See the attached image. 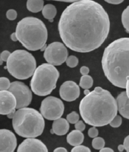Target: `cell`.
<instances>
[{
    "label": "cell",
    "instance_id": "1",
    "mask_svg": "<svg viewBox=\"0 0 129 152\" xmlns=\"http://www.w3.org/2000/svg\"><path fill=\"white\" fill-rule=\"evenodd\" d=\"M110 29L108 14L93 0H80L69 5L61 14L58 31L67 47L77 52L98 48Z\"/></svg>",
    "mask_w": 129,
    "mask_h": 152
},
{
    "label": "cell",
    "instance_id": "2",
    "mask_svg": "<svg viewBox=\"0 0 129 152\" xmlns=\"http://www.w3.org/2000/svg\"><path fill=\"white\" fill-rule=\"evenodd\" d=\"M79 110L86 124L95 127L109 124L117 115V100L109 91L96 87L82 99Z\"/></svg>",
    "mask_w": 129,
    "mask_h": 152
},
{
    "label": "cell",
    "instance_id": "3",
    "mask_svg": "<svg viewBox=\"0 0 129 152\" xmlns=\"http://www.w3.org/2000/svg\"><path fill=\"white\" fill-rule=\"evenodd\" d=\"M101 65L105 77L113 86L126 89L129 77V38H121L108 45Z\"/></svg>",
    "mask_w": 129,
    "mask_h": 152
},
{
    "label": "cell",
    "instance_id": "4",
    "mask_svg": "<svg viewBox=\"0 0 129 152\" xmlns=\"http://www.w3.org/2000/svg\"><path fill=\"white\" fill-rule=\"evenodd\" d=\"M15 33L19 41L30 51L42 50L48 40L44 23L36 17H25L18 23Z\"/></svg>",
    "mask_w": 129,
    "mask_h": 152
},
{
    "label": "cell",
    "instance_id": "5",
    "mask_svg": "<svg viewBox=\"0 0 129 152\" xmlns=\"http://www.w3.org/2000/svg\"><path fill=\"white\" fill-rule=\"evenodd\" d=\"M12 120L14 132L22 138H36L43 133L45 128L43 116L32 108L18 109Z\"/></svg>",
    "mask_w": 129,
    "mask_h": 152
},
{
    "label": "cell",
    "instance_id": "6",
    "mask_svg": "<svg viewBox=\"0 0 129 152\" xmlns=\"http://www.w3.org/2000/svg\"><path fill=\"white\" fill-rule=\"evenodd\" d=\"M59 72L55 66L43 64L35 70L30 81V87L35 95L46 96L56 87Z\"/></svg>",
    "mask_w": 129,
    "mask_h": 152
},
{
    "label": "cell",
    "instance_id": "7",
    "mask_svg": "<svg viewBox=\"0 0 129 152\" xmlns=\"http://www.w3.org/2000/svg\"><path fill=\"white\" fill-rule=\"evenodd\" d=\"M9 74L18 80H26L33 75L36 69L34 57L24 50H17L11 54L7 62Z\"/></svg>",
    "mask_w": 129,
    "mask_h": 152
},
{
    "label": "cell",
    "instance_id": "8",
    "mask_svg": "<svg viewBox=\"0 0 129 152\" xmlns=\"http://www.w3.org/2000/svg\"><path fill=\"white\" fill-rule=\"evenodd\" d=\"M64 110V104L61 99L53 96L46 97L41 103L40 113L49 121H55L61 118Z\"/></svg>",
    "mask_w": 129,
    "mask_h": 152
},
{
    "label": "cell",
    "instance_id": "9",
    "mask_svg": "<svg viewBox=\"0 0 129 152\" xmlns=\"http://www.w3.org/2000/svg\"><path fill=\"white\" fill-rule=\"evenodd\" d=\"M46 62L54 66H60L68 58V51L63 43L54 42L47 46L43 54Z\"/></svg>",
    "mask_w": 129,
    "mask_h": 152
},
{
    "label": "cell",
    "instance_id": "10",
    "mask_svg": "<svg viewBox=\"0 0 129 152\" xmlns=\"http://www.w3.org/2000/svg\"><path fill=\"white\" fill-rule=\"evenodd\" d=\"M9 91L17 99V109L27 107L30 104L32 94L29 87L20 81H14L11 83Z\"/></svg>",
    "mask_w": 129,
    "mask_h": 152
},
{
    "label": "cell",
    "instance_id": "11",
    "mask_svg": "<svg viewBox=\"0 0 129 152\" xmlns=\"http://www.w3.org/2000/svg\"><path fill=\"white\" fill-rule=\"evenodd\" d=\"M80 88L72 81H67L61 85L59 89V95L63 100L71 102L77 99L80 96Z\"/></svg>",
    "mask_w": 129,
    "mask_h": 152
},
{
    "label": "cell",
    "instance_id": "12",
    "mask_svg": "<svg viewBox=\"0 0 129 152\" xmlns=\"http://www.w3.org/2000/svg\"><path fill=\"white\" fill-rule=\"evenodd\" d=\"M0 142V152H14L17 148L16 136L9 130L1 129Z\"/></svg>",
    "mask_w": 129,
    "mask_h": 152
},
{
    "label": "cell",
    "instance_id": "13",
    "mask_svg": "<svg viewBox=\"0 0 129 152\" xmlns=\"http://www.w3.org/2000/svg\"><path fill=\"white\" fill-rule=\"evenodd\" d=\"M1 108L0 114L2 115H7L17 108V99L14 95L9 91H1Z\"/></svg>",
    "mask_w": 129,
    "mask_h": 152
},
{
    "label": "cell",
    "instance_id": "14",
    "mask_svg": "<svg viewBox=\"0 0 129 152\" xmlns=\"http://www.w3.org/2000/svg\"><path fill=\"white\" fill-rule=\"evenodd\" d=\"M17 152H48L46 145L36 138H26L18 148Z\"/></svg>",
    "mask_w": 129,
    "mask_h": 152
},
{
    "label": "cell",
    "instance_id": "15",
    "mask_svg": "<svg viewBox=\"0 0 129 152\" xmlns=\"http://www.w3.org/2000/svg\"><path fill=\"white\" fill-rule=\"evenodd\" d=\"M118 111L123 117L129 120V98L127 92L122 91L116 99Z\"/></svg>",
    "mask_w": 129,
    "mask_h": 152
},
{
    "label": "cell",
    "instance_id": "16",
    "mask_svg": "<svg viewBox=\"0 0 129 152\" xmlns=\"http://www.w3.org/2000/svg\"><path fill=\"white\" fill-rule=\"evenodd\" d=\"M69 130V122L67 119L63 118L54 121L52 124V131L57 136H63Z\"/></svg>",
    "mask_w": 129,
    "mask_h": 152
},
{
    "label": "cell",
    "instance_id": "17",
    "mask_svg": "<svg viewBox=\"0 0 129 152\" xmlns=\"http://www.w3.org/2000/svg\"><path fill=\"white\" fill-rule=\"evenodd\" d=\"M84 136L81 131L75 130L71 131L67 136L68 144L72 146H77L83 144Z\"/></svg>",
    "mask_w": 129,
    "mask_h": 152
},
{
    "label": "cell",
    "instance_id": "18",
    "mask_svg": "<svg viewBox=\"0 0 129 152\" xmlns=\"http://www.w3.org/2000/svg\"><path fill=\"white\" fill-rule=\"evenodd\" d=\"M43 0H27L26 7L32 13H38L43 8Z\"/></svg>",
    "mask_w": 129,
    "mask_h": 152
},
{
    "label": "cell",
    "instance_id": "19",
    "mask_svg": "<svg viewBox=\"0 0 129 152\" xmlns=\"http://www.w3.org/2000/svg\"><path fill=\"white\" fill-rule=\"evenodd\" d=\"M42 13L45 19H48L50 22H52L53 19L56 16L57 9L54 5L47 4L43 7Z\"/></svg>",
    "mask_w": 129,
    "mask_h": 152
},
{
    "label": "cell",
    "instance_id": "20",
    "mask_svg": "<svg viewBox=\"0 0 129 152\" xmlns=\"http://www.w3.org/2000/svg\"><path fill=\"white\" fill-rule=\"evenodd\" d=\"M93 80L90 75H83L80 78L79 86L84 89H89L92 87Z\"/></svg>",
    "mask_w": 129,
    "mask_h": 152
},
{
    "label": "cell",
    "instance_id": "21",
    "mask_svg": "<svg viewBox=\"0 0 129 152\" xmlns=\"http://www.w3.org/2000/svg\"><path fill=\"white\" fill-rule=\"evenodd\" d=\"M122 23L126 31L129 33V5L123 11L121 17Z\"/></svg>",
    "mask_w": 129,
    "mask_h": 152
},
{
    "label": "cell",
    "instance_id": "22",
    "mask_svg": "<svg viewBox=\"0 0 129 152\" xmlns=\"http://www.w3.org/2000/svg\"><path fill=\"white\" fill-rule=\"evenodd\" d=\"M105 144V140L101 138V137H96V138H93L92 142V147L95 149V150H101L104 148Z\"/></svg>",
    "mask_w": 129,
    "mask_h": 152
},
{
    "label": "cell",
    "instance_id": "23",
    "mask_svg": "<svg viewBox=\"0 0 129 152\" xmlns=\"http://www.w3.org/2000/svg\"><path fill=\"white\" fill-rule=\"evenodd\" d=\"M67 66L69 68H75L78 64V59L75 56H70L66 60Z\"/></svg>",
    "mask_w": 129,
    "mask_h": 152
},
{
    "label": "cell",
    "instance_id": "24",
    "mask_svg": "<svg viewBox=\"0 0 129 152\" xmlns=\"http://www.w3.org/2000/svg\"><path fill=\"white\" fill-rule=\"evenodd\" d=\"M79 119H80V116L77 112H75V111H73V112L69 114L67 116V120L71 124H75L79 121Z\"/></svg>",
    "mask_w": 129,
    "mask_h": 152
},
{
    "label": "cell",
    "instance_id": "25",
    "mask_svg": "<svg viewBox=\"0 0 129 152\" xmlns=\"http://www.w3.org/2000/svg\"><path fill=\"white\" fill-rule=\"evenodd\" d=\"M11 86V83L9 79L5 77L0 78V89L1 91H7Z\"/></svg>",
    "mask_w": 129,
    "mask_h": 152
},
{
    "label": "cell",
    "instance_id": "26",
    "mask_svg": "<svg viewBox=\"0 0 129 152\" xmlns=\"http://www.w3.org/2000/svg\"><path fill=\"white\" fill-rule=\"evenodd\" d=\"M122 124V118L119 115H117L115 118L113 119V121H111L109 125L113 128H118Z\"/></svg>",
    "mask_w": 129,
    "mask_h": 152
},
{
    "label": "cell",
    "instance_id": "27",
    "mask_svg": "<svg viewBox=\"0 0 129 152\" xmlns=\"http://www.w3.org/2000/svg\"><path fill=\"white\" fill-rule=\"evenodd\" d=\"M71 152H92L89 148L86 147L85 145H79L77 146H75L73 148Z\"/></svg>",
    "mask_w": 129,
    "mask_h": 152
},
{
    "label": "cell",
    "instance_id": "28",
    "mask_svg": "<svg viewBox=\"0 0 129 152\" xmlns=\"http://www.w3.org/2000/svg\"><path fill=\"white\" fill-rule=\"evenodd\" d=\"M6 17L9 20H10V21H14V20L16 19L17 17V11L14 10H13V9L9 10L6 13Z\"/></svg>",
    "mask_w": 129,
    "mask_h": 152
},
{
    "label": "cell",
    "instance_id": "29",
    "mask_svg": "<svg viewBox=\"0 0 129 152\" xmlns=\"http://www.w3.org/2000/svg\"><path fill=\"white\" fill-rule=\"evenodd\" d=\"M88 136L89 137H90V138H95L98 136L99 132H98V130L97 129L95 126H93L92 128H90L88 130Z\"/></svg>",
    "mask_w": 129,
    "mask_h": 152
},
{
    "label": "cell",
    "instance_id": "30",
    "mask_svg": "<svg viewBox=\"0 0 129 152\" xmlns=\"http://www.w3.org/2000/svg\"><path fill=\"white\" fill-rule=\"evenodd\" d=\"M11 54V52L8 50H4L1 52V56H0L1 58V64H3V62H7Z\"/></svg>",
    "mask_w": 129,
    "mask_h": 152
},
{
    "label": "cell",
    "instance_id": "31",
    "mask_svg": "<svg viewBox=\"0 0 129 152\" xmlns=\"http://www.w3.org/2000/svg\"><path fill=\"white\" fill-rule=\"evenodd\" d=\"M75 128L76 130L83 132L85 130V128H86V125H85V124L84 123V122L83 121H79L75 124Z\"/></svg>",
    "mask_w": 129,
    "mask_h": 152
},
{
    "label": "cell",
    "instance_id": "32",
    "mask_svg": "<svg viewBox=\"0 0 129 152\" xmlns=\"http://www.w3.org/2000/svg\"><path fill=\"white\" fill-rule=\"evenodd\" d=\"M80 72L83 75H88L90 72V69L87 66H82L80 69Z\"/></svg>",
    "mask_w": 129,
    "mask_h": 152
},
{
    "label": "cell",
    "instance_id": "33",
    "mask_svg": "<svg viewBox=\"0 0 129 152\" xmlns=\"http://www.w3.org/2000/svg\"><path fill=\"white\" fill-rule=\"evenodd\" d=\"M123 145L125 146V150L127 151V152H129V135L125 138Z\"/></svg>",
    "mask_w": 129,
    "mask_h": 152
},
{
    "label": "cell",
    "instance_id": "34",
    "mask_svg": "<svg viewBox=\"0 0 129 152\" xmlns=\"http://www.w3.org/2000/svg\"><path fill=\"white\" fill-rule=\"evenodd\" d=\"M105 1H106L108 4H113V5H118L121 4L122 2L124 1V0H104Z\"/></svg>",
    "mask_w": 129,
    "mask_h": 152
},
{
    "label": "cell",
    "instance_id": "35",
    "mask_svg": "<svg viewBox=\"0 0 129 152\" xmlns=\"http://www.w3.org/2000/svg\"><path fill=\"white\" fill-rule=\"evenodd\" d=\"M54 152H68V151H67V150L64 148L60 147V148H57L56 149H55Z\"/></svg>",
    "mask_w": 129,
    "mask_h": 152
},
{
    "label": "cell",
    "instance_id": "36",
    "mask_svg": "<svg viewBox=\"0 0 129 152\" xmlns=\"http://www.w3.org/2000/svg\"><path fill=\"white\" fill-rule=\"evenodd\" d=\"M99 152H115L112 149H111L109 148H104L103 149H101L99 151Z\"/></svg>",
    "mask_w": 129,
    "mask_h": 152
},
{
    "label": "cell",
    "instance_id": "37",
    "mask_svg": "<svg viewBox=\"0 0 129 152\" xmlns=\"http://www.w3.org/2000/svg\"><path fill=\"white\" fill-rule=\"evenodd\" d=\"M51 1H62V2H67V3H74L76 1H80V0H51Z\"/></svg>",
    "mask_w": 129,
    "mask_h": 152
},
{
    "label": "cell",
    "instance_id": "38",
    "mask_svg": "<svg viewBox=\"0 0 129 152\" xmlns=\"http://www.w3.org/2000/svg\"><path fill=\"white\" fill-rule=\"evenodd\" d=\"M11 39L13 40L14 42H16L18 40V39H17V34L15 33H12L11 34Z\"/></svg>",
    "mask_w": 129,
    "mask_h": 152
},
{
    "label": "cell",
    "instance_id": "39",
    "mask_svg": "<svg viewBox=\"0 0 129 152\" xmlns=\"http://www.w3.org/2000/svg\"><path fill=\"white\" fill-rule=\"evenodd\" d=\"M15 113H16L15 110H13V111H12V112L10 113L9 114V115H7V117H8L9 118H11V119H13V117L14 116V115H15Z\"/></svg>",
    "mask_w": 129,
    "mask_h": 152
},
{
    "label": "cell",
    "instance_id": "40",
    "mask_svg": "<svg viewBox=\"0 0 129 152\" xmlns=\"http://www.w3.org/2000/svg\"><path fill=\"white\" fill-rule=\"evenodd\" d=\"M126 92H127V96L129 98V77H128L127 82V86H126Z\"/></svg>",
    "mask_w": 129,
    "mask_h": 152
},
{
    "label": "cell",
    "instance_id": "41",
    "mask_svg": "<svg viewBox=\"0 0 129 152\" xmlns=\"http://www.w3.org/2000/svg\"><path fill=\"white\" fill-rule=\"evenodd\" d=\"M125 150V146H124V145H123V144L122 145L121 144V145H119L118 146V150L120 152H122Z\"/></svg>",
    "mask_w": 129,
    "mask_h": 152
},
{
    "label": "cell",
    "instance_id": "42",
    "mask_svg": "<svg viewBox=\"0 0 129 152\" xmlns=\"http://www.w3.org/2000/svg\"><path fill=\"white\" fill-rule=\"evenodd\" d=\"M90 93V91H89L88 89H84V94L85 95H88Z\"/></svg>",
    "mask_w": 129,
    "mask_h": 152
}]
</instances>
